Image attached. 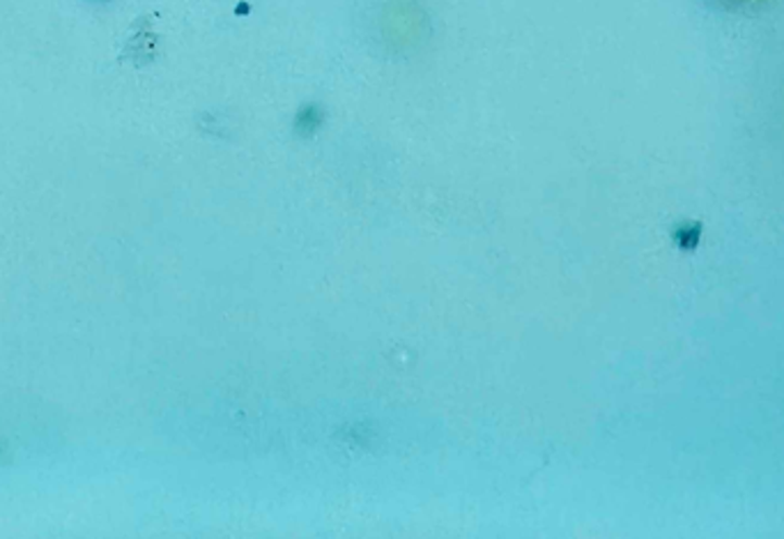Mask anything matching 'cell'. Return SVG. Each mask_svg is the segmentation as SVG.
I'll use <instances>...</instances> for the list:
<instances>
[{
  "label": "cell",
  "mask_w": 784,
  "mask_h": 539,
  "mask_svg": "<svg viewBox=\"0 0 784 539\" xmlns=\"http://www.w3.org/2000/svg\"><path fill=\"white\" fill-rule=\"evenodd\" d=\"M732 3H757V0H732Z\"/></svg>",
  "instance_id": "6da1fadb"
}]
</instances>
